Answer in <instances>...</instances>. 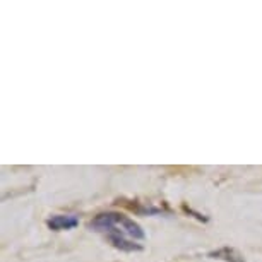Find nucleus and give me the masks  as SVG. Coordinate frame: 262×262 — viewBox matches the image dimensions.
I'll return each mask as SVG.
<instances>
[{
	"mask_svg": "<svg viewBox=\"0 0 262 262\" xmlns=\"http://www.w3.org/2000/svg\"><path fill=\"white\" fill-rule=\"evenodd\" d=\"M79 225V220L74 214H55L47 221V226L53 231L72 230Z\"/></svg>",
	"mask_w": 262,
	"mask_h": 262,
	"instance_id": "nucleus-1",
	"label": "nucleus"
},
{
	"mask_svg": "<svg viewBox=\"0 0 262 262\" xmlns=\"http://www.w3.org/2000/svg\"><path fill=\"white\" fill-rule=\"evenodd\" d=\"M108 238H110L113 247H117V249H120V250H125V252L141 250V245H137L132 240L125 238V235L118 233V231H112V233H108Z\"/></svg>",
	"mask_w": 262,
	"mask_h": 262,
	"instance_id": "nucleus-2",
	"label": "nucleus"
},
{
	"mask_svg": "<svg viewBox=\"0 0 262 262\" xmlns=\"http://www.w3.org/2000/svg\"><path fill=\"white\" fill-rule=\"evenodd\" d=\"M209 255L214 257V259H223L226 262H245L244 257H242L238 252L233 250V249H228V247H225V249H220V250H216V252H211Z\"/></svg>",
	"mask_w": 262,
	"mask_h": 262,
	"instance_id": "nucleus-3",
	"label": "nucleus"
}]
</instances>
